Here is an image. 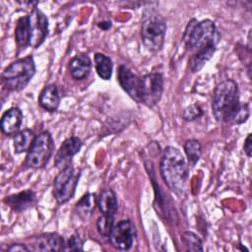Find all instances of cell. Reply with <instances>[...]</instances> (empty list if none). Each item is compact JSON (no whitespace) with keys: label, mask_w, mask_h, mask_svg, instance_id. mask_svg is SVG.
<instances>
[{"label":"cell","mask_w":252,"mask_h":252,"mask_svg":"<svg viewBox=\"0 0 252 252\" xmlns=\"http://www.w3.org/2000/svg\"><path fill=\"white\" fill-rule=\"evenodd\" d=\"M212 110L217 121L229 124H242L250 114L249 105L239 100L237 84L230 79L220 82L215 88Z\"/></svg>","instance_id":"cell-1"},{"label":"cell","mask_w":252,"mask_h":252,"mask_svg":"<svg viewBox=\"0 0 252 252\" xmlns=\"http://www.w3.org/2000/svg\"><path fill=\"white\" fill-rule=\"evenodd\" d=\"M159 171L162 180L170 191L178 196L184 194L189 178V169L183 155L177 148L168 146L164 149L159 163Z\"/></svg>","instance_id":"cell-2"},{"label":"cell","mask_w":252,"mask_h":252,"mask_svg":"<svg viewBox=\"0 0 252 252\" xmlns=\"http://www.w3.org/2000/svg\"><path fill=\"white\" fill-rule=\"evenodd\" d=\"M218 31L213 21L206 19L198 22L192 19L184 32L183 40L186 48L193 54L208 48L216 47L218 42Z\"/></svg>","instance_id":"cell-3"},{"label":"cell","mask_w":252,"mask_h":252,"mask_svg":"<svg viewBox=\"0 0 252 252\" xmlns=\"http://www.w3.org/2000/svg\"><path fill=\"white\" fill-rule=\"evenodd\" d=\"M35 74L33 57L28 55L17 59L2 73V84L10 92H20L27 87Z\"/></svg>","instance_id":"cell-4"},{"label":"cell","mask_w":252,"mask_h":252,"mask_svg":"<svg viewBox=\"0 0 252 252\" xmlns=\"http://www.w3.org/2000/svg\"><path fill=\"white\" fill-rule=\"evenodd\" d=\"M166 32L165 20L158 13L150 12L143 20L141 37L145 47L151 52H158L164 43Z\"/></svg>","instance_id":"cell-5"},{"label":"cell","mask_w":252,"mask_h":252,"mask_svg":"<svg viewBox=\"0 0 252 252\" xmlns=\"http://www.w3.org/2000/svg\"><path fill=\"white\" fill-rule=\"evenodd\" d=\"M54 151V143L51 134L44 131L37 135L27 152L24 165L26 168H43L48 162Z\"/></svg>","instance_id":"cell-6"},{"label":"cell","mask_w":252,"mask_h":252,"mask_svg":"<svg viewBox=\"0 0 252 252\" xmlns=\"http://www.w3.org/2000/svg\"><path fill=\"white\" fill-rule=\"evenodd\" d=\"M80 176L81 171L72 164L60 169L53 182V196L58 204H65L73 198Z\"/></svg>","instance_id":"cell-7"},{"label":"cell","mask_w":252,"mask_h":252,"mask_svg":"<svg viewBox=\"0 0 252 252\" xmlns=\"http://www.w3.org/2000/svg\"><path fill=\"white\" fill-rule=\"evenodd\" d=\"M163 76L160 73H149L141 77V103L153 107L161 98Z\"/></svg>","instance_id":"cell-8"},{"label":"cell","mask_w":252,"mask_h":252,"mask_svg":"<svg viewBox=\"0 0 252 252\" xmlns=\"http://www.w3.org/2000/svg\"><path fill=\"white\" fill-rule=\"evenodd\" d=\"M136 226L130 220H122L113 225L108 238L110 244L117 250H128L132 247L136 237Z\"/></svg>","instance_id":"cell-9"},{"label":"cell","mask_w":252,"mask_h":252,"mask_svg":"<svg viewBox=\"0 0 252 252\" xmlns=\"http://www.w3.org/2000/svg\"><path fill=\"white\" fill-rule=\"evenodd\" d=\"M29 24H30V42L29 46L37 48L41 45L48 33V19L47 17L37 8H33L30 13Z\"/></svg>","instance_id":"cell-10"},{"label":"cell","mask_w":252,"mask_h":252,"mask_svg":"<svg viewBox=\"0 0 252 252\" xmlns=\"http://www.w3.org/2000/svg\"><path fill=\"white\" fill-rule=\"evenodd\" d=\"M117 80L129 96L141 103V77H138L125 65H120L117 70Z\"/></svg>","instance_id":"cell-11"},{"label":"cell","mask_w":252,"mask_h":252,"mask_svg":"<svg viewBox=\"0 0 252 252\" xmlns=\"http://www.w3.org/2000/svg\"><path fill=\"white\" fill-rule=\"evenodd\" d=\"M82 148V141L76 136H71L64 140L61 144L54 159V165L56 168L63 169L69 166L72 162L73 157L80 152Z\"/></svg>","instance_id":"cell-12"},{"label":"cell","mask_w":252,"mask_h":252,"mask_svg":"<svg viewBox=\"0 0 252 252\" xmlns=\"http://www.w3.org/2000/svg\"><path fill=\"white\" fill-rule=\"evenodd\" d=\"M32 245L35 251H63L65 240L60 234L50 232L34 237Z\"/></svg>","instance_id":"cell-13"},{"label":"cell","mask_w":252,"mask_h":252,"mask_svg":"<svg viewBox=\"0 0 252 252\" xmlns=\"http://www.w3.org/2000/svg\"><path fill=\"white\" fill-rule=\"evenodd\" d=\"M23 118L24 116L20 108L11 107L7 109L3 113L0 121V127L2 132L7 136H12L18 133L22 125Z\"/></svg>","instance_id":"cell-14"},{"label":"cell","mask_w":252,"mask_h":252,"mask_svg":"<svg viewBox=\"0 0 252 252\" xmlns=\"http://www.w3.org/2000/svg\"><path fill=\"white\" fill-rule=\"evenodd\" d=\"M68 69L73 79L76 81H82L90 75L92 69L91 59L85 53L77 54L70 59Z\"/></svg>","instance_id":"cell-15"},{"label":"cell","mask_w":252,"mask_h":252,"mask_svg":"<svg viewBox=\"0 0 252 252\" xmlns=\"http://www.w3.org/2000/svg\"><path fill=\"white\" fill-rule=\"evenodd\" d=\"M4 202L14 211L21 213L35 204L36 196L32 190H25L20 193L7 196Z\"/></svg>","instance_id":"cell-16"},{"label":"cell","mask_w":252,"mask_h":252,"mask_svg":"<svg viewBox=\"0 0 252 252\" xmlns=\"http://www.w3.org/2000/svg\"><path fill=\"white\" fill-rule=\"evenodd\" d=\"M38 103L48 112L56 111L60 103V95L57 86L54 84L45 86L39 94Z\"/></svg>","instance_id":"cell-17"},{"label":"cell","mask_w":252,"mask_h":252,"mask_svg":"<svg viewBox=\"0 0 252 252\" xmlns=\"http://www.w3.org/2000/svg\"><path fill=\"white\" fill-rule=\"evenodd\" d=\"M97 207L102 215L114 217L117 212V199L112 189H103L97 198Z\"/></svg>","instance_id":"cell-18"},{"label":"cell","mask_w":252,"mask_h":252,"mask_svg":"<svg viewBox=\"0 0 252 252\" xmlns=\"http://www.w3.org/2000/svg\"><path fill=\"white\" fill-rule=\"evenodd\" d=\"M97 198L94 193L85 194L76 204L75 211L79 218L88 220L97 207Z\"/></svg>","instance_id":"cell-19"},{"label":"cell","mask_w":252,"mask_h":252,"mask_svg":"<svg viewBox=\"0 0 252 252\" xmlns=\"http://www.w3.org/2000/svg\"><path fill=\"white\" fill-rule=\"evenodd\" d=\"M35 135L31 129H24L16 133L13 137V145L16 154H22L28 152L32 145Z\"/></svg>","instance_id":"cell-20"},{"label":"cell","mask_w":252,"mask_h":252,"mask_svg":"<svg viewBox=\"0 0 252 252\" xmlns=\"http://www.w3.org/2000/svg\"><path fill=\"white\" fill-rule=\"evenodd\" d=\"M15 40L19 48H25L30 42L29 17L24 16L18 19L15 28Z\"/></svg>","instance_id":"cell-21"},{"label":"cell","mask_w":252,"mask_h":252,"mask_svg":"<svg viewBox=\"0 0 252 252\" xmlns=\"http://www.w3.org/2000/svg\"><path fill=\"white\" fill-rule=\"evenodd\" d=\"M94 67L96 74L102 80H109L112 76V61L111 59L102 54V53H95L94 56Z\"/></svg>","instance_id":"cell-22"},{"label":"cell","mask_w":252,"mask_h":252,"mask_svg":"<svg viewBox=\"0 0 252 252\" xmlns=\"http://www.w3.org/2000/svg\"><path fill=\"white\" fill-rule=\"evenodd\" d=\"M216 47L208 48L196 53H193L189 58V68L193 73L199 72L205 64L213 57L215 54Z\"/></svg>","instance_id":"cell-23"},{"label":"cell","mask_w":252,"mask_h":252,"mask_svg":"<svg viewBox=\"0 0 252 252\" xmlns=\"http://www.w3.org/2000/svg\"><path fill=\"white\" fill-rule=\"evenodd\" d=\"M184 152L187 156L189 163L194 166L201 158V144L196 139H189L184 144Z\"/></svg>","instance_id":"cell-24"},{"label":"cell","mask_w":252,"mask_h":252,"mask_svg":"<svg viewBox=\"0 0 252 252\" xmlns=\"http://www.w3.org/2000/svg\"><path fill=\"white\" fill-rule=\"evenodd\" d=\"M182 242L188 251H203V243L200 237L192 231H184L181 236Z\"/></svg>","instance_id":"cell-25"},{"label":"cell","mask_w":252,"mask_h":252,"mask_svg":"<svg viewBox=\"0 0 252 252\" xmlns=\"http://www.w3.org/2000/svg\"><path fill=\"white\" fill-rule=\"evenodd\" d=\"M114 225V217L101 215L96 220V228L101 236L108 237Z\"/></svg>","instance_id":"cell-26"},{"label":"cell","mask_w":252,"mask_h":252,"mask_svg":"<svg viewBox=\"0 0 252 252\" xmlns=\"http://www.w3.org/2000/svg\"><path fill=\"white\" fill-rule=\"evenodd\" d=\"M202 115H203V109L197 103L187 106L182 112V118L187 121H193V120L201 117Z\"/></svg>","instance_id":"cell-27"},{"label":"cell","mask_w":252,"mask_h":252,"mask_svg":"<svg viewBox=\"0 0 252 252\" xmlns=\"http://www.w3.org/2000/svg\"><path fill=\"white\" fill-rule=\"evenodd\" d=\"M66 251H81L83 250V241L81 237L77 234L71 235L68 240L65 242Z\"/></svg>","instance_id":"cell-28"},{"label":"cell","mask_w":252,"mask_h":252,"mask_svg":"<svg viewBox=\"0 0 252 252\" xmlns=\"http://www.w3.org/2000/svg\"><path fill=\"white\" fill-rule=\"evenodd\" d=\"M7 251L24 252V251H30V248H28L25 244H22V243H13L7 247Z\"/></svg>","instance_id":"cell-29"},{"label":"cell","mask_w":252,"mask_h":252,"mask_svg":"<svg viewBox=\"0 0 252 252\" xmlns=\"http://www.w3.org/2000/svg\"><path fill=\"white\" fill-rule=\"evenodd\" d=\"M243 150L245 152V154L247 155L248 158L251 157V152H252V140H251V134H248L246 139H245V142H244V145H243Z\"/></svg>","instance_id":"cell-30"},{"label":"cell","mask_w":252,"mask_h":252,"mask_svg":"<svg viewBox=\"0 0 252 252\" xmlns=\"http://www.w3.org/2000/svg\"><path fill=\"white\" fill-rule=\"evenodd\" d=\"M97 27L101 30L106 31L111 27V22H100V23L97 24Z\"/></svg>","instance_id":"cell-31"},{"label":"cell","mask_w":252,"mask_h":252,"mask_svg":"<svg viewBox=\"0 0 252 252\" xmlns=\"http://www.w3.org/2000/svg\"><path fill=\"white\" fill-rule=\"evenodd\" d=\"M250 35H251V30L249 31V33H248V45H247V47H248L249 50L251 49V45H250V40H251L250 37H251V36H250Z\"/></svg>","instance_id":"cell-32"}]
</instances>
